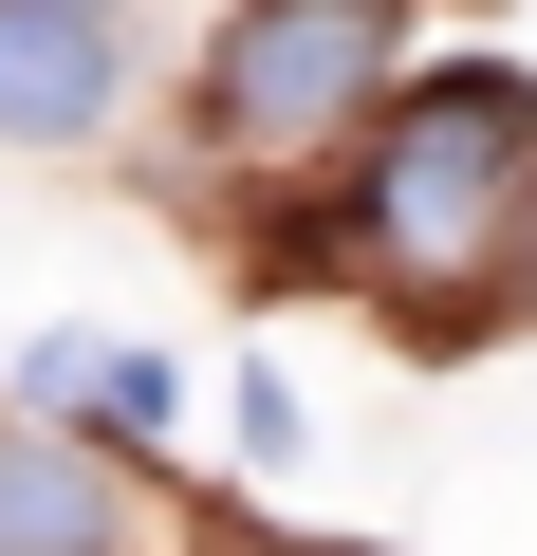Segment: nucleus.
Listing matches in <instances>:
<instances>
[{"label": "nucleus", "instance_id": "39448f33", "mask_svg": "<svg viewBox=\"0 0 537 556\" xmlns=\"http://www.w3.org/2000/svg\"><path fill=\"white\" fill-rule=\"evenodd\" d=\"M204 556H334V538H204Z\"/></svg>", "mask_w": 537, "mask_h": 556}, {"label": "nucleus", "instance_id": "f03ea898", "mask_svg": "<svg viewBox=\"0 0 537 556\" xmlns=\"http://www.w3.org/2000/svg\"><path fill=\"white\" fill-rule=\"evenodd\" d=\"M389 56H408V0H241L204 38V130L241 167H316L334 130L389 112Z\"/></svg>", "mask_w": 537, "mask_h": 556}, {"label": "nucleus", "instance_id": "f257e3e1", "mask_svg": "<svg viewBox=\"0 0 537 556\" xmlns=\"http://www.w3.org/2000/svg\"><path fill=\"white\" fill-rule=\"evenodd\" d=\"M519 186H537V93H519L500 56H463V75L389 93V130H371V204H353V260L408 278V298H445V278H482V260L519 241Z\"/></svg>", "mask_w": 537, "mask_h": 556}, {"label": "nucleus", "instance_id": "20e7f679", "mask_svg": "<svg viewBox=\"0 0 537 556\" xmlns=\"http://www.w3.org/2000/svg\"><path fill=\"white\" fill-rule=\"evenodd\" d=\"M0 556H130V482L56 427H0Z\"/></svg>", "mask_w": 537, "mask_h": 556}, {"label": "nucleus", "instance_id": "7ed1b4c3", "mask_svg": "<svg viewBox=\"0 0 537 556\" xmlns=\"http://www.w3.org/2000/svg\"><path fill=\"white\" fill-rule=\"evenodd\" d=\"M0 130L20 149L112 130V0H0Z\"/></svg>", "mask_w": 537, "mask_h": 556}]
</instances>
